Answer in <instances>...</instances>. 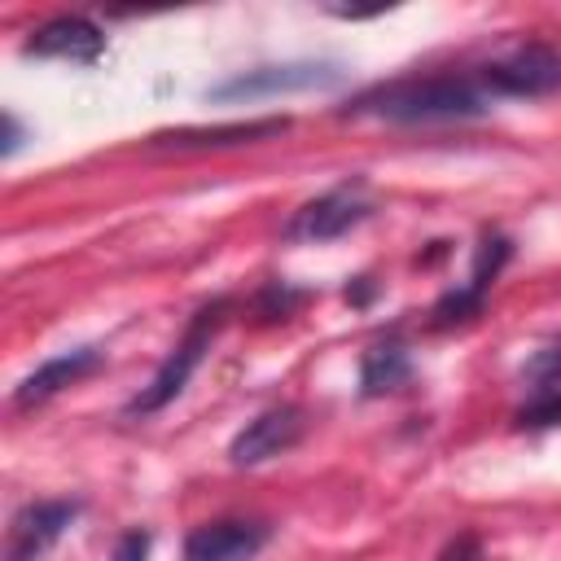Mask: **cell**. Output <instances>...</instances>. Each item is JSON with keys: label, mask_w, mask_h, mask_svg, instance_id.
I'll return each instance as SVG.
<instances>
[{"label": "cell", "mask_w": 561, "mask_h": 561, "mask_svg": "<svg viewBox=\"0 0 561 561\" xmlns=\"http://www.w3.org/2000/svg\"><path fill=\"white\" fill-rule=\"evenodd\" d=\"M412 381V359L408 351L390 337V342H377L364 351L359 359V394L364 399H381V394H394Z\"/></svg>", "instance_id": "12"}, {"label": "cell", "mask_w": 561, "mask_h": 561, "mask_svg": "<svg viewBox=\"0 0 561 561\" xmlns=\"http://www.w3.org/2000/svg\"><path fill=\"white\" fill-rule=\"evenodd\" d=\"M96 368H101V351H96V346L61 351V355L44 359L35 373H26V377L18 381V390H13V408H35V403L53 399L57 390L75 386L79 377H88V373H96Z\"/></svg>", "instance_id": "10"}, {"label": "cell", "mask_w": 561, "mask_h": 561, "mask_svg": "<svg viewBox=\"0 0 561 561\" xmlns=\"http://www.w3.org/2000/svg\"><path fill=\"white\" fill-rule=\"evenodd\" d=\"M79 513H83L79 500H35V504L18 508L13 522H9V539H4V561L48 557V548L75 526Z\"/></svg>", "instance_id": "6"}, {"label": "cell", "mask_w": 561, "mask_h": 561, "mask_svg": "<svg viewBox=\"0 0 561 561\" xmlns=\"http://www.w3.org/2000/svg\"><path fill=\"white\" fill-rule=\"evenodd\" d=\"M302 302H307V289H294V285H285V280H272V285L254 298V311H259L263 320H285V316H294Z\"/></svg>", "instance_id": "13"}, {"label": "cell", "mask_w": 561, "mask_h": 561, "mask_svg": "<svg viewBox=\"0 0 561 561\" xmlns=\"http://www.w3.org/2000/svg\"><path fill=\"white\" fill-rule=\"evenodd\" d=\"M18 145H22V123H18L13 114H4V145H0V153H4V158H13V153H18Z\"/></svg>", "instance_id": "18"}, {"label": "cell", "mask_w": 561, "mask_h": 561, "mask_svg": "<svg viewBox=\"0 0 561 561\" xmlns=\"http://www.w3.org/2000/svg\"><path fill=\"white\" fill-rule=\"evenodd\" d=\"M22 53L70 61V66H92L105 53V31L83 13H61V18H48L44 26H35L31 39L22 44Z\"/></svg>", "instance_id": "7"}, {"label": "cell", "mask_w": 561, "mask_h": 561, "mask_svg": "<svg viewBox=\"0 0 561 561\" xmlns=\"http://www.w3.org/2000/svg\"><path fill=\"white\" fill-rule=\"evenodd\" d=\"M342 70L329 61H285V66H254L245 75H232L215 88H206L210 101H241V96H276V92H307L337 83Z\"/></svg>", "instance_id": "5"}, {"label": "cell", "mask_w": 561, "mask_h": 561, "mask_svg": "<svg viewBox=\"0 0 561 561\" xmlns=\"http://www.w3.org/2000/svg\"><path fill=\"white\" fill-rule=\"evenodd\" d=\"M289 131V118H250V123H224V127H180V131H158L153 149H228V145H254L267 136Z\"/></svg>", "instance_id": "11"}, {"label": "cell", "mask_w": 561, "mask_h": 561, "mask_svg": "<svg viewBox=\"0 0 561 561\" xmlns=\"http://www.w3.org/2000/svg\"><path fill=\"white\" fill-rule=\"evenodd\" d=\"M373 215V202L364 197V184H337L311 202H302L289 224H285V241H307V245H320V241H333L342 232H351L355 224H364Z\"/></svg>", "instance_id": "4"}, {"label": "cell", "mask_w": 561, "mask_h": 561, "mask_svg": "<svg viewBox=\"0 0 561 561\" xmlns=\"http://www.w3.org/2000/svg\"><path fill=\"white\" fill-rule=\"evenodd\" d=\"M517 425H526V430L561 425V386H552V390H535V399L517 412Z\"/></svg>", "instance_id": "15"}, {"label": "cell", "mask_w": 561, "mask_h": 561, "mask_svg": "<svg viewBox=\"0 0 561 561\" xmlns=\"http://www.w3.org/2000/svg\"><path fill=\"white\" fill-rule=\"evenodd\" d=\"M346 114H368L386 123H443V118H478L486 114V92L469 75H430V79H399L381 83Z\"/></svg>", "instance_id": "1"}, {"label": "cell", "mask_w": 561, "mask_h": 561, "mask_svg": "<svg viewBox=\"0 0 561 561\" xmlns=\"http://www.w3.org/2000/svg\"><path fill=\"white\" fill-rule=\"evenodd\" d=\"M478 83L486 96H552L561 92V53L552 44H517L513 53L486 61Z\"/></svg>", "instance_id": "3"}, {"label": "cell", "mask_w": 561, "mask_h": 561, "mask_svg": "<svg viewBox=\"0 0 561 561\" xmlns=\"http://www.w3.org/2000/svg\"><path fill=\"white\" fill-rule=\"evenodd\" d=\"M368 298H373V285H368V276H355V285H346V302L364 307Z\"/></svg>", "instance_id": "19"}, {"label": "cell", "mask_w": 561, "mask_h": 561, "mask_svg": "<svg viewBox=\"0 0 561 561\" xmlns=\"http://www.w3.org/2000/svg\"><path fill=\"white\" fill-rule=\"evenodd\" d=\"M228 311H232V298H215V302H206L193 320H188V329H184V337L171 346V355L162 359V368L153 373V381L123 408L127 416H149V412H162L171 399H180L184 394V386H188V377L197 373V364L206 359V351H210V342H215V333L224 329V320H228Z\"/></svg>", "instance_id": "2"}, {"label": "cell", "mask_w": 561, "mask_h": 561, "mask_svg": "<svg viewBox=\"0 0 561 561\" xmlns=\"http://www.w3.org/2000/svg\"><path fill=\"white\" fill-rule=\"evenodd\" d=\"M267 535L272 530L263 522H245V517L206 522L184 539V561H254Z\"/></svg>", "instance_id": "9"}, {"label": "cell", "mask_w": 561, "mask_h": 561, "mask_svg": "<svg viewBox=\"0 0 561 561\" xmlns=\"http://www.w3.org/2000/svg\"><path fill=\"white\" fill-rule=\"evenodd\" d=\"M149 530H127L118 543H114V561H149Z\"/></svg>", "instance_id": "16"}, {"label": "cell", "mask_w": 561, "mask_h": 561, "mask_svg": "<svg viewBox=\"0 0 561 561\" xmlns=\"http://www.w3.org/2000/svg\"><path fill=\"white\" fill-rule=\"evenodd\" d=\"M522 377H526L535 390H552V386H561V342L539 346V351L526 359Z\"/></svg>", "instance_id": "14"}, {"label": "cell", "mask_w": 561, "mask_h": 561, "mask_svg": "<svg viewBox=\"0 0 561 561\" xmlns=\"http://www.w3.org/2000/svg\"><path fill=\"white\" fill-rule=\"evenodd\" d=\"M473 557H478V539H473V535H460V539L443 552V561H473Z\"/></svg>", "instance_id": "17"}, {"label": "cell", "mask_w": 561, "mask_h": 561, "mask_svg": "<svg viewBox=\"0 0 561 561\" xmlns=\"http://www.w3.org/2000/svg\"><path fill=\"white\" fill-rule=\"evenodd\" d=\"M307 421H302V408L294 403H280V408H267L259 412L254 421H245V430H237V438L228 443V456L232 465H263L289 447H298Z\"/></svg>", "instance_id": "8"}]
</instances>
